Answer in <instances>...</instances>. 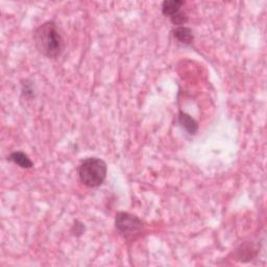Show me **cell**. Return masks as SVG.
<instances>
[{
    "label": "cell",
    "instance_id": "obj_1",
    "mask_svg": "<svg viewBox=\"0 0 267 267\" xmlns=\"http://www.w3.org/2000/svg\"><path fill=\"white\" fill-rule=\"evenodd\" d=\"M34 41L37 50L47 59L56 60L65 50V41L58 25L53 21L41 24L34 33Z\"/></svg>",
    "mask_w": 267,
    "mask_h": 267
},
{
    "label": "cell",
    "instance_id": "obj_2",
    "mask_svg": "<svg viewBox=\"0 0 267 267\" xmlns=\"http://www.w3.org/2000/svg\"><path fill=\"white\" fill-rule=\"evenodd\" d=\"M79 181L88 188H96L103 184L108 166L102 159L89 157L84 159L77 168Z\"/></svg>",
    "mask_w": 267,
    "mask_h": 267
},
{
    "label": "cell",
    "instance_id": "obj_3",
    "mask_svg": "<svg viewBox=\"0 0 267 267\" xmlns=\"http://www.w3.org/2000/svg\"><path fill=\"white\" fill-rule=\"evenodd\" d=\"M115 228L120 235L128 240L141 234L143 223L136 215L127 212H119L116 214Z\"/></svg>",
    "mask_w": 267,
    "mask_h": 267
},
{
    "label": "cell",
    "instance_id": "obj_4",
    "mask_svg": "<svg viewBox=\"0 0 267 267\" xmlns=\"http://www.w3.org/2000/svg\"><path fill=\"white\" fill-rule=\"evenodd\" d=\"M178 122L189 135H195L198 130V123L196 120L185 112L180 111L178 115Z\"/></svg>",
    "mask_w": 267,
    "mask_h": 267
},
{
    "label": "cell",
    "instance_id": "obj_5",
    "mask_svg": "<svg viewBox=\"0 0 267 267\" xmlns=\"http://www.w3.org/2000/svg\"><path fill=\"white\" fill-rule=\"evenodd\" d=\"M8 160L11 162H13L14 164L18 165L19 167L23 168V169H31L34 167V163L32 160L30 159V157L26 155L23 152H14L12 153L9 157Z\"/></svg>",
    "mask_w": 267,
    "mask_h": 267
},
{
    "label": "cell",
    "instance_id": "obj_6",
    "mask_svg": "<svg viewBox=\"0 0 267 267\" xmlns=\"http://www.w3.org/2000/svg\"><path fill=\"white\" fill-rule=\"evenodd\" d=\"M172 35L180 43L186 45L191 44L194 40L192 31L189 28H186V26H177V28L172 31Z\"/></svg>",
    "mask_w": 267,
    "mask_h": 267
},
{
    "label": "cell",
    "instance_id": "obj_7",
    "mask_svg": "<svg viewBox=\"0 0 267 267\" xmlns=\"http://www.w3.org/2000/svg\"><path fill=\"white\" fill-rule=\"evenodd\" d=\"M184 6V2L182 0H166L162 4V13L163 15L168 17L169 19L177 15L179 12H181V8Z\"/></svg>",
    "mask_w": 267,
    "mask_h": 267
},
{
    "label": "cell",
    "instance_id": "obj_8",
    "mask_svg": "<svg viewBox=\"0 0 267 267\" xmlns=\"http://www.w3.org/2000/svg\"><path fill=\"white\" fill-rule=\"evenodd\" d=\"M73 228H74L73 233H74V235H76V236L82 235V234L84 233V231H85V226H84V224H83L82 222H79V225H75V224H74Z\"/></svg>",
    "mask_w": 267,
    "mask_h": 267
}]
</instances>
